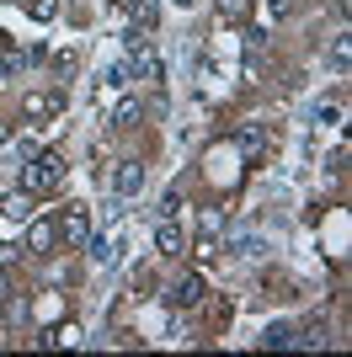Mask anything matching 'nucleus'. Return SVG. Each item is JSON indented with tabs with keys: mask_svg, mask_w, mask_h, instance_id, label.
Returning <instances> with one entry per match:
<instances>
[{
	"mask_svg": "<svg viewBox=\"0 0 352 357\" xmlns=\"http://www.w3.org/2000/svg\"><path fill=\"white\" fill-rule=\"evenodd\" d=\"M64 181V155H32V165H22V187L27 192H48V187H59Z\"/></svg>",
	"mask_w": 352,
	"mask_h": 357,
	"instance_id": "obj_1",
	"label": "nucleus"
},
{
	"mask_svg": "<svg viewBox=\"0 0 352 357\" xmlns=\"http://www.w3.org/2000/svg\"><path fill=\"white\" fill-rule=\"evenodd\" d=\"M123 70H129V80H161V54L149 43H139V48H129V59H123Z\"/></svg>",
	"mask_w": 352,
	"mask_h": 357,
	"instance_id": "obj_2",
	"label": "nucleus"
},
{
	"mask_svg": "<svg viewBox=\"0 0 352 357\" xmlns=\"http://www.w3.org/2000/svg\"><path fill=\"white\" fill-rule=\"evenodd\" d=\"M59 240H64V245H86L91 240V219H86L80 203H70V208L59 213Z\"/></svg>",
	"mask_w": 352,
	"mask_h": 357,
	"instance_id": "obj_3",
	"label": "nucleus"
},
{
	"mask_svg": "<svg viewBox=\"0 0 352 357\" xmlns=\"http://www.w3.org/2000/svg\"><path fill=\"white\" fill-rule=\"evenodd\" d=\"M155 245H161V256H182L187 251V235H182V224H176L171 213H161V224H155Z\"/></svg>",
	"mask_w": 352,
	"mask_h": 357,
	"instance_id": "obj_4",
	"label": "nucleus"
},
{
	"mask_svg": "<svg viewBox=\"0 0 352 357\" xmlns=\"http://www.w3.org/2000/svg\"><path fill=\"white\" fill-rule=\"evenodd\" d=\"M139 187H145V165H139V160H123V165L112 171V192H117V197H133Z\"/></svg>",
	"mask_w": 352,
	"mask_h": 357,
	"instance_id": "obj_5",
	"label": "nucleus"
},
{
	"mask_svg": "<svg viewBox=\"0 0 352 357\" xmlns=\"http://www.w3.org/2000/svg\"><path fill=\"white\" fill-rule=\"evenodd\" d=\"M27 224H32V229H27V251H38V256H43V251H54L59 224H54V219H27Z\"/></svg>",
	"mask_w": 352,
	"mask_h": 357,
	"instance_id": "obj_6",
	"label": "nucleus"
},
{
	"mask_svg": "<svg viewBox=\"0 0 352 357\" xmlns=\"http://www.w3.org/2000/svg\"><path fill=\"white\" fill-rule=\"evenodd\" d=\"M235 149H240L246 160H251V155H262V149H267V128H262V123H246V128L235 134Z\"/></svg>",
	"mask_w": 352,
	"mask_h": 357,
	"instance_id": "obj_7",
	"label": "nucleus"
},
{
	"mask_svg": "<svg viewBox=\"0 0 352 357\" xmlns=\"http://www.w3.org/2000/svg\"><path fill=\"white\" fill-rule=\"evenodd\" d=\"M117 256H123V240L117 235H96L91 240V261H96V267H112Z\"/></svg>",
	"mask_w": 352,
	"mask_h": 357,
	"instance_id": "obj_8",
	"label": "nucleus"
},
{
	"mask_svg": "<svg viewBox=\"0 0 352 357\" xmlns=\"http://www.w3.org/2000/svg\"><path fill=\"white\" fill-rule=\"evenodd\" d=\"M198 298H203V278H182V283L171 288V304H176V310H192Z\"/></svg>",
	"mask_w": 352,
	"mask_h": 357,
	"instance_id": "obj_9",
	"label": "nucleus"
},
{
	"mask_svg": "<svg viewBox=\"0 0 352 357\" xmlns=\"http://www.w3.org/2000/svg\"><path fill=\"white\" fill-rule=\"evenodd\" d=\"M123 86H129V70H123V59H117V64H107V70H102V91H96V96H102V102H112Z\"/></svg>",
	"mask_w": 352,
	"mask_h": 357,
	"instance_id": "obj_10",
	"label": "nucleus"
},
{
	"mask_svg": "<svg viewBox=\"0 0 352 357\" xmlns=\"http://www.w3.org/2000/svg\"><path fill=\"white\" fill-rule=\"evenodd\" d=\"M139 118H145V107H139V96H117V107H112V123H117V128H133Z\"/></svg>",
	"mask_w": 352,
	"mask_h": 357,
	"instance_id": "obj_11",
	"label": "nucleus"
},
{
	"mask_svg": "<svg viewBox=\"0 0 352 357\" xmlns=\"http://www.w3.org/2000/svg\"><path fill=\"white\" fill-rule=\"evenodd\" d=\"M0 213H6V219H16V224H27V219H32V192H11L6 203H0Z\"/></svg>",
	"mask_w": 352,
	"mask_h": 357,
	"instance_id": "obj_12",
	"label": "nucleus"
},
{
	"mask_svg": "<svg viewBox=\"0 0 352 357\" xmlns=\"http://www.w3.org/2000/svg\"><path fill=\"white\" fill-rule=\"evenodd\" d=\"M27 118H54L59 112V96H48V91H38V96H27V107H22Z\"/></svg>",
	"mask_w": 352,
	"mask_h": 357,
	"instance_id": "obj_13",
	"label": "nucleus"
},
{
	"mask_svg": "<svg viewBox=\"0 0 352 357\" xmlns=\"http://www.w3.org/2000/svg\"><path fill=\"white\" fill-rule=\"evenodd\" d=\"M293 336H299V331H293V326H267L262 347H267V352H278V347H293Z\"/></svg>",
	"mask_w": 352,
	"mask_h": 357,
	"instance_id": "obj_14",
	"label": "nucleus"
},
{
	"mask_svg": "<svg viewBox=\"0 0 352 357\" xmlns=\"http://www.w3.org/2000/svg\"><path fill=\"white\" fill-rule=\"evenodd\" d=\"M75 342H80V326H75V320H70V326H59V331H48V336H43V347H75Z\"/></svg>",
	"mask_w": 352,
	"mask_h": 357,
	"instance_id": "obj_15",
	"label": "nucleus"
},
{
	"mask_svg": "<svg viewBox=\"0 0 352 357\" xmlns=\"http://www.w3.org/2000/svg\"><path fill=\"white\" fill-rule=\"evenodd\" d=\"M198 224H203V235L214 240V235H224V224H230V219H224V208H203V213H198Z\"/></svg>",
	"mask_w": 352,
	"mask_h": 357,
	"instance_id": "obj_16",
	"label": "nucleus"
},
{
	"mask_svg": "<svg viewBox=\"0 0 352 357\" xmlns=\"http://www.w3.org/2000/svg\"><path fill=\"white\" fill-rule=\"evenodd\" d=\"M331 70H337V75L352 70V43H347V38H337V43H331Z\"/></svg>",
	"mask_w": 352,
	"mask_h": 357,
	"instance_id": "obj_17",
	"label": "nucleus"
},
{
	"mask_svg": "<svg viewBox=\"0 0 352 357\" xmlns=\"http://www.w3.org/2000/svg\"><path fill=\"white\" fill-rule=\"evenodd\" d=\"M27 16H32V22H54V16H59V0H27Z\"/></svg>",
	"mask_w": 352,
	"mask_h": 357,
	"instance_id": "obj_18",
	"label": "nucleus"
},
{
	"mask_svg": "<svg viewBox=\"0 0 352 357\" xmlns=\"http://www.w3.org/2000/svg\"><path fill=\"white\" fill-rule=\"evenodd\" d=\"M230 251H246V256H262V240H256V235H240V229H235V235H230Z\"/></svg>",
	"mask_w": 352,
	"mask_h": 357,
	"instance_id": "obj_19",
	"label": "nucleus"
},
{
	"mask_svg": "<svg viewBox=\"0 0 352 357\" xmlns=\"http://www.w3.org/2000/svg\"><path fill=\"white\" fill-rule=\"evenodd\" d=\"M325 342V326H309L305 336H293V347H321Z\"/></svg>",
	"mask_w": 352,
	"mask_h": 357,
	"instance_id": "obj_20",
	"label": "nucleus"
},
{
	"mask_svg": "<svg viewBox=\"0 0 352 357\" xmlns=\"http://www.w3.org/2000/svg\"><path fill=\"white\" fill-rule=\"evenodd\" d=\"M283 11H288V0H262V22H278Z\"/></svg>",
	"mask_w": 352,
	"mask_h": 357,
	"instance_id": "obj_21",
	"label": "nucleus"
},
{
	"mask_svg": "<svg viewBox=\"0 0 352 357\" xmlns=\"http://www.w3.org/2000/svg\"><path fill=\"white\" fill-rule=\"evenodd\" d=\"M246 48H251V54H262V48H267V27H251L246 32Z\"/></svg>",
	"mask_w": 352,
	"mask_h": 357,
	"instance_id": "obj_22",
	"label": "nucleus"
},
{
	"mask_svg": "<svg viewBox=\"0 0 352 357\" xmlns=\"http://www.w3.org/2000/svg\"><path fill=\"white\" fill-rule=\"evenodd\" d=\"M219 11L224 16H240V11H246V0H219Z\"/></svg>",
	"mask_w": 352,
	"mask_h": 357,
	"instance_id": "obj_23",
	"label": "nucleus"
},
{
	"mask_svg": "<svg viewBox=\"0 0 352 357\" xmlns=\"http://www.w3.org/2000/svg\"><path fill=\"white\" fill-rule=\"evenodd\" d=\"M0 298H11V272H6V261H0Z\"/></svg>",
	"mask_w": 352,
	"mask_h": 357,
	"instance_id": "obj_24",
	"label": "nucleus"
},
{
	"mask_svg": "<svg viewBox=\"0 0 352 357\" xmlns=\"http://www.w3.org/2000/svg\"><path fill=\"white\" fill-rule=\"evenodd\" d=\"M22 70V59H0V80H6V75H16Z\"/></svg>",
	"mask_w": 352,
	"mask_h": 357,
	"instance_id": "obj_25",
	"label": "nucleus"
},
{
	"mask_svg": "<svg viewBox=\"0 0 352 357\" xmlns=\"http://www.w3.org/2000/svg\"><path fill=\"white\" fill-rule=\"evenodd\" d=\"M11 256H16V251H11V245H0V261H11Z\"/></svg>",
	"mask_w": 352,
	"mask_h": 357,
	"instance_id": "obj_26",
	"label": "nucleus"
},
{
	"mask_svg": "<svg viewBox=\"0 0 352 357\" xmlns=\"http://www.w3.org/2000/svg\"><path fill=\"white\" fill-rule=\"evenodd\" d=\"M117 6H123V11H129V6H133V0H117Z\"/></svg>",
	"mask_w": 352,
	"mask_h": 357,
	"instance_id": "obj_27",
	"label": "nucleus"
},
{
	"mask_svg": "<svg viewBox=\"0 0 352 357\" xmlns=\"http://www.w3.org/2000/svg\"><path fill=\"white\" fill-rule=\"evenodd\" d=\"M176 6H192V0H176Z\"/></svg>",
	"mask_w": 352,
	"mask_h": 357,
	"instance_id": "obj_28",
	"label": "nucleus"
},
{
	"mask_svg": "<svg viewBox=\"0 0 352 357\" xmlns=\"http://www.w3.org/2000/svg\"><path fill=\"white\" fill-rule=\"evenodd\" d=\"M0 139H6V128H0Z\"/></svg>",
	"mask_w": 352,
	"mask_h": 357,
	"instance_id": "obj_29",
	"label": "nucleus"
}]
</instances>
